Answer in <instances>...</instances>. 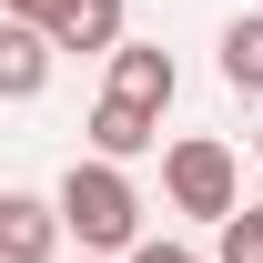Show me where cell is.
Returning a JSON list of instances; mask_svg holds the SVG:
<instances>
[{"instance_id":"obj_6","label":"cell","mask_w":263,"mask_h":263,"mask_svg":"<svg viewBox=\"0 0 263 263\" xmlns=\"http://www.w3.org/2000/svg\"><path fill=\"white\" fill-rule=\"evenodd\" d=\"M152 142H162V111H142V101H111V91H101V111H91V152L132 162V152H152Z\"/></svg>"},{"instance_id":"obj_10","label":"cell","mask_w":263,"mask_h":263,"mask_svg":"<svg viewBox=\"0 0 263 263\" xmlns=\"http://www.w3.org/2000/svg\"><path fill=\"white\" fill-rule=\"evenodd\" d=\"M122 263H213V253H193V243H132Z\"/></svg>"},{"instance_id":"obj_7","label":"cell","mask_w":263,"mask_h":263,"mask_svg":"<svg viewBox=\"0 0 263 263\" xmlns=\"http://www.w3.org/2000/svg\"><path fill=\"white\" fill-rule=\"evenodd\" d=\"M51 41H61V51H101V61H111V51H122V0H71L61 21H51Z\"/></svg>"},{"instance_id":"obj_11","label":"cell","mask_w":263,"mask_h":263,"mask_svg":"<svg viewBox=\"0 0 263 263\" xmlns=\"http://www.w3.org/2000/svg\"><path fill=\"white\" fill-rule=\"evenodd\" d=\"M0 10H10V21H41V31H51V21L71 10V0H0Z\"/></svg>"},{"instance_id":"obj_13","label":"cell","mask_w":263,"mask_h":263,"mask_svg":"<svg viewBox=\"0 0 263 263\" xmlns=\"http://www.w3.org/2000/svg\"><path fill=\"white\" fill-rule=\"evenodd\" d=\"M253 152H263V132H253Z\"/></svg>"},{"instance_id":"obj_12","label":"cell","mask_w":263,"mask_h":263,"mask_svg":"<svg viewBox=\"0 0 263 263\" xmlns=\"http://www.w3.org/2000/svg\"><path fill=\"white\" fill-rule=\"evenodd\" d=\"M71 263H111V253H71Z\"/></svg>"},{"instance_id":"obj_5","label":"cell","mask_w":263,"mask_h":263,"mask_svg":"<svg viewBox=\"0 0 263 263\" xmlns=\"http://www.w3.org/2000/svg\"><path fill=\"white\" fill-rule=\"evenodd\" d=\"M51 51H61V41L41 31V21H10V31H0V91H10V101H41Z\"/></svg>"},{"instance_id":"obj_3","label":"cell","mask_w":263,"mask_h":263,"mask_svg":"<svg viewBox=\"0 0 263 263\" xmlns=\"http://www.w3.org/2000/svg\"><path fill=\"white\" fill-rule=\"evenodd\" d=\"M61 202H41V193H0V263H51L61 253Z\"/></svg>"},{"instance_id":"obj_4","label":"cell","mask_w":263,"mask_h":263,"mask_svg":"<svg viewBox=\"0 0 263 263\" xmlns=\"http://www.w3.org/2000/svg\"><path fill=\"white\" fill-rule=\"evenodd\" d=\"M172 91H182V71H172V51H152V41H122V51H111V101H142V111H172Z\"/></svg>"},{"instance_id":"obj_1","label":"cell","mask_w":263,"mask_h":263,"mask_svg":"<svg viewBox=\"0 0 263 263\" xmlns=\"http://www.w3.org/2000/svg\"><path fill=\"white\" fill-rule=\"evenodd\" d=\"M51 202H61V223H71V243H81V253H132V243H142V193H132V172L111 162V152L71 162Z\"/></svg>"},{"instance_id":"obj_9","label":"cell","mask_w":263,"mask_h":263,"mask_svg":"<svg viewBox=\"0 0 263 263\" xmlns=\"http://www.w3.org/2000/svg\"><path fill=\"white\" fill-rule=\"evenodd\" d=\"M213 263H263V202H243V213L213 223Z\"/></svg>"},{"instance_id":"obj_2","label":"cell","mask_w":263,"mask_h":263,"mask_svg":"<svg viewBox=\"0 0 263 263\" xmlns=\"http://www.w3.org/2000/svg\"><path fill=\"white\" fill-rule=\"evenodd\" d=\"M162 202L172 213H193V223H223V213H243V162H233V142H213V132H182L162 152Z\"/></svg>"},{"instance_id":"obj_8","label":"cell","mask_w":263,"mask_h":263,"mask_svg":"<svg viewBox=\"0 0 263 263\" xmlns=\"http://www.w3.org/2000/svg\"><path fill=\"white\" fill-rule=\"evenodd\" d=\"M223 81L263 101V10H243V21L223 31Z\"/></svg>"}]
</instances>
